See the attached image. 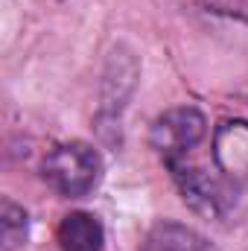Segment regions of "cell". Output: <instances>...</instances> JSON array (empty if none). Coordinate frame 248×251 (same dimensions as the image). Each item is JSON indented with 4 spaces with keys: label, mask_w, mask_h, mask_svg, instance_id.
<instances>
[{
    "label": "cell",
    "mask_w": 248,
    "mask_h": 251,
    "mask_svg": "<svg viewBox=\"0 0 248 251\" xmlns=\"http://www.w3.org/2000/svg\"><path fill=\"white\" fill-rule=\"evenodd\" d=\"M140 251H219V249L204 234H198L196 228L173 222V219H161L143 237Z\"/></svg>",
    "instance_id": "cell-5"
},
{
    "label": "cell",
    "mask_w": 248,
    "mask_h": 251,
    "mask_svg": "<svg viewBox=\"0 0 248 251\" xmlns=\"http://www.w3.org/2000/svg\"><path fill=\"white\" fill-rule=\"evenodd\" d=\"M213 161L216 170L228 181L248 178V123L246 120H225L213 131Z\"/></svg>",
    "instance_id": "cell-4"
},
{
    "label": "cell",
    "mask_w": 248,
    "mask_h": 251,
    "mask_svg": "<svg viewBox=\"0 0 248 251\" xmlns=\"http://www.w3.org/2000/svg\"><path fill=\"white\" fill-rule=\"evenodd\" d=\"M56 240H59L62 251H102L105 231L94 213L73 210V213L62 216V222L56 228Z\"/></svg>",
    "instance_id": "cell-6"
},
{
    "label": "cell",
    "mask_w": 248,
    "mask_h": 251,
    "mask_svg": "<svg viewBox=\"0 0 248 251\" xmlns=\"http://www.w3.org/2000/svg\"><path fill=\"white\" fill-rule=\"evenodd\" d=\"M29 240V216L12 199H0V251H18Z\"/></svg>",
    "instance_id": "cell-7"
},
{
    "label": "cell",
    "mask_w": 248,
    "mask_h": 251,
    "mask_svg": "<svg viewBox=\"0 0 248 251\" xmlns=\"http://www.w3.org/2000/svg\"><path fill=\"white\" fill-rule=\"evenodd\" d=\"M167 170L175 181V187L181 193L184 204H190V210H196L198 216L204 219H225L231 204H234V190L222 173L213 176L207 173L204 167L193 164L190 158H175V161H167Z\"/></svg>",
    "instance_id": "cell-2"
},
{
    "label": "cell",
    "mask_w": 248,
    "mask_h": 251,
    "mask_svg": "<svg viewBox=\"0 0 248 251\" xmlns=\"http://www.w3.org/2000/svg\"><path fill=\"white\" fill-rule=\"evenodd\" d=\"M207 134V120L196 105H175L155 117L149 128V146L161 155V161L187 158L193 146H198Z\"/></svg>",
    "instance_id": "cell-3"
},
{
    "label": "cell",
    "mask_w": 248,
    "mask_h": 251,
    "mask_svg": "<svg viewBox=\"0 0 248 251\" xmlns=\"http://www.w3.org/2000/svg\"><path fill=\"white\" fill-rule=\"evenodd\" d=\"M41 178L64 199H85L102 181V158L91 143H59L41 161Z\"/></svg>",
    "instance_id": "cell-1"
}]
</instances>
